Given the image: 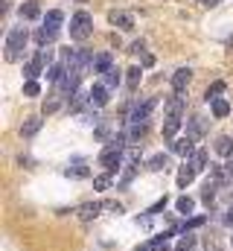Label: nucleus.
<instances>
[{
    "label": "nucleus",
    "mask_w": 233,
    "mask_h": 251,
    "mask_svg": "<svg viewBox=\"0 0 233 251\" xmlns=\"http://www.w3.org/2000/svg\"><path fill=\"white\" fill-rule=\"evenodd\" d=\"M26 41H29L26 26H12L9 35H6V62H18L23 47H26Z\"/></svg>",
    "instance_id": "nucleus-1"
},
{
    "label": "nucleus",
    "mask_w": 233,
    "mask_h": 251,
    "mask_svg": "<svg viewBox=\"0 0 233 251\" xmlns=\"http://www.w3.org/2000/svg\"><path fill=\"white\" fill-rule=\"evenodd\" d=\"M91 32H93V18H91L88 12H76V15L70 18V38L85 41Z\"/></svg>",
    "instance_id": "nucleus-2"
},
{
    "label": "nucleus",
    "mask_w": 233,
    "mask_h": 251,
    "mask_svg": "<svg viewBox=\"0 0 233 251\" xmlns=\"http://www.w3.org/2000/svg\"><path fill=\"white\" fill-rule=\"evenodd\" d=\"M79 79H82V73H76V70H67V73L61 76V82H58V91H61L64 97H73V94H79Z\"/></svg>",
    "instance_id": "nucleus-3"
},
{
    "label": "nucleus",
    "mask_w": 233,
    "mask_h": 251,
    "mask_svg": "<svg viewBox=\"0 0 233 251\" xmlns=\"http://www.w3.org/2000/svg\"><path fill=\"white\" fill-rule=\"evenodd\" d=\"M210 178L216 181V187H228L233 181V173L228 170V164H210Z\"/></svg>",
    "instance_id": "nucleus-4"
},
{
    "label": "nucleus",
    "mask_w": 233,
    "mask_h": 251,
    "mask_svg": "<svg viewBox=\"0 0 233 251\" xmlns=\"http://www.w3.org/2000/svg\"><path fill=\"white\" fill-rule=\"evenodd\" d=\"M102 207H105L102 201H88V204H82L76 213H79V219H82V222H93V219L99 216V210H102Z\"/></svg>",
    "instance_id": "nucleus-5"
},
{
    "label": "nucleus",
    "mask_w": 233,
    "mask_h": 251,
    "mask_svg": "<svg viewBox=\"0 0 233 251\" xmlns=\"http://www.w3.org/2000/svg\"><path fill=\"white\" fill-rule=\"evenodd\" d=\"M169 149L178 152V155H195V140H192L189 134H186V137H178V140L169 143Z\"/></svg>",
    "instance_id": "nucleus-6"
},
{
    "label": "nucleus",
    "mask_w": 233,
    "mask_h": 251,
    "mask_svg": "<svg viewBox=\"0 0 233 251\" xmlns=\"http://www.w3.org/2000/svg\"><path fill=\"white\" fill-rule=\"evenodd\" d=\"M88 94H91V108H102V105H108V88H105V85H93Z\"/></svg>",
    "instance_id": "nucleus-7"
},
{
    "label": "nucleus",
    "mask_w": 233,
    "mask_h": 251,
    "mask_svg": "<svg viewBox=\"0 0 233 251\" xmlns=\"http://www.w3.org/2000/svg\"><path fill=\"white\" fill-rule=\"evenodd\" d=\"M189 79H192V70H189V67H178L175 76H172V88L178 94H184V88L189 85Z\"/></svg>",
    "instance_id": "nucleus-8"
},
{
    "label": "nucleus",
    "mask_w": 233,
    "mask_h": 251,
    "mask_svg": "<svg viewBox=\"0 0 233 251\" xmlns=\"http://www.w3.org/2000/svg\"><path fill=\"white\" fill-rule=\"evenodd\" d=\"M108 21H111V24H114V26H119V29H134V18H131V15H128V12H111V15H108Z\"/></svg>",
    "instance_id": "nucleus-9"
},
{
    "label": "nucleus",
    "mask_w": 233,
    "mask_h": 251,
    "mask_svg": "<svg viewBox=\"0 0 233 251\" xmlns=\"http://www.w3.org/2000/svg\"><path fill=\"white\" fill-rule=\"evenodd\" d=\"M41 73H44V62H41L38 56H35L32 62L23 64V76H26V82H35V79H38Z\"/></svg>",
    "instance_id": "nucleus-10"
},
{
    "label": "nucleus",
    "mask_w": 233,
    "mask_h": 251,
    "mask_svg": "<svg viewBox=\"0 0 233 251\" xmlns=\"http://www.w3.org/2000/svg\"><path fill=\"white\" fill-rule=\"evenodd\" d=\"M195 173H198V170H195V167H192V164L186 161V164H184V167L178 170V187H186V184H192Z\"/></svg>",
    "instance_id": "nucleus-11"
},
{
    "label": "nucleus",
    "mask_w": 233,
    "mask_h": 251,
    "mask_svg": "<svg viewBox=\"0 0 233 251\" xmlns=\"http://www.w3.org/2000/svg\"><path fill=\"white\" fill-rule=\"evenodd\" d=\"M166 114H169V117H181V114H184V94L175 91V97L166 102Z\"/></svg>",
    "instance_id": "nucleus-12"
},
{
    "label": "nucleus",
    "mask_w": 233,
    "mask_h": 251,
    "mask_svg": "<svg viewBox=\"0 0 233 251\" xmlns=\"http://www.w3.org/2000/svg\"><path fill=\"white\" fill-rule=\"evenodd\" d=\"M204 128H207V123H204L201 117H192V120H186V134H189L192 140H198V137L204 134Z\"/></svg>",
    "instance_id": "nucleus-13"
},
{
    "label": "nucleus",
    "mask_w": 233,
    "mask_h": 251,
    "mask_svg": "<svg viewBox=\"0 0 233 251\" xmlns=\"http://www.w3.org/2000/svg\"><path fill=\"white\" fill-rule=\"evenodd\" d=\"M216 152H219V155H225V158H231V155H233V137H228V134L216 137Z\"/></svg>",
    "instance_id": "nucleus-14"
},
{
    "label": "nucleus",
    "mask_w": 233,
    "mask_h": 251,
    "mask_svg": "<svg viewBox=\"0 0 233 251\" xmlns=\"http://www.w3.org/2000/svg\"><path fill=\"white\" fill-rule=\"evenodd\" d=\"M111 64H114L111 53H99V56H96V62H93V70H96V73H108V70H114Z\"/></svg>",
    "instance_id": "nucleus-15"
},
{
    "label": "nucleus",
    "mask_w": 233,
    "mask_h": 251,
    "mask_svg": "<svg viewBox=\"0 0 233 251\" xmlns=\"http://www.w3.org/2000/svg\"><path fill=\"white\" fill-rule=\"evenodd\" d=\"M38 15H41V6H38V3H32V0L21 6V18H26V21H35Z\"/></svg>",
    "instance_id": "nucleus-16"
},
{
    "label": "nucleus",
    "mask_w": 233,
    "mask_h": 251,
    "mask_svg": "<svg viewBox=\"0 0 233 251\" xmlns=\"http://www.w3.org/2000/svg\"><path fill=\"white\" fill-rule=\"evenodd\" d=\"M178 128H181V117H166V123H163V137L172 140L175 134H178Z\"/></svg>",
    "instance_id": "nucleus-17"
},
{
    "label": "nucleus",
    "mask_w": 233,
    "mask_h": 251,
    "mask_svg": "<svg viewBox=\"0 0 233 251\" xmlns=\"http://www.w3.org/2000/svg\"><path fill=\"white\" fill-rule=\"evenodd\" d=\"M64 24V15L58 12V9H53V12H47V18H44V26H50V29H56L58 32V26Z\"/></svg>",
    "instance_id": "nucleus-18"
},
{
    "label": "nucleus",
    "mask_w": 233,
    "mask_h": 251,
    "mask_svg": "<svg viewBox=\"0 0 233 251\" xmlns=\"http://www.w3.org/2000/svg\"><path fill=\"white\" fill-rule=\"evenodd\" d=\"M53 38H56V29H50V26H41V29L35 32V41H38L41 47H47V44H50Z\"/></svg>",
    "instance_id": "nucleus-19"
},
{
    "label": "nucleus",
    "mask_w": 233,
    "mask_h": 251,
    "mask_svg": "<svg viewBox=\"0 0 233 251\" xmlns=\"http://www.w3.org/2000/svg\"><path fill=\"white\" fill-rule=\"evenodd\" d=\"M210 108H213V117H228L231 114V102L228 100H213Z\"/></svg>",
    "instance_id": "nucleus-20"
},
{
    "label": "nucleus",
    "mask_w": 233,
    "mask_h": 251,
    "mask_svg": "<svg viewBox=\"0 0 233 251\" xmlns=\"http://www.w3.org/2000/svg\"><path fill=\"white\" fill-rule=\"evenodd\" d=\"M38 128H41V120H38V117H29L26 123L21 126V134H23V137H32V134H38Z\"/></svg>",
    "instance_id": "nucleus-21"
},
{
    "label": "nucleus",
    "mask_w": 233,
    "mask_h": 251,
    "mask_svg": "<svg viewBox=\"0 0 233 251\" xmlns=\"http://www.w3.org/2000/svg\"><path fill=\"white\" fill-rule=\"evenodd\" d=\"M166 167H169V158H166V155H155V158L149 161V170H152V173H163Z\"/></svg>",
    "instance_id": "nucleus-22"
},
{
    "label": "nucleus",
    "mask_w": 233,
    "mask_h": 251,
    "mask_svg": "<svg viewBox=\"0 0 233 251\" xmlns=\"http://www.w3.org/2000/svg\"><path fill=\"white\" fill-rule=\"evenodd\" d=\"M213 199H216V181L210 178V181L204 184V193H201V201H204V204L210 207V204H213Z\"/></svg>",
    "instance_id": "nucleus-23"
},
{
    "label": "nucleus",
    "mask_w": 233,
    "mask_h": 251,
    "mask_svg": "<svg viewBox=\"0 0 233 251\" xmlns=\"http://www.w3.org/2000/svg\"><path fill=\"white\" fill-rule=\"evenodd\" d=\"M175 207H178V213H184V216H186V213H192V207H195V201H192L189 196H181V199L175 201Z\"/></svg>",
    "instance_id": "nucleus-24"
},
{
    "label": "nucleus",
    "mask_w": 233,
    "mask_h": 251,
    "mask_svg": "<svg viewBox=\"0 0 233 251\" xmlns=\"http://www.w3.org/2000/svg\"><path fill=\"white\" fill-rule=\"evenodd\" d=\"M189 164H192L195 170H204V167H207V152H204V149H195V155L189 158Z\"/></svg>",
    "instance_id": "nucleus-25"
},
{
    "label": "nucleus",
    "mask_w": 233,
    "mask_h": 251,
    "mask_svg": "<svg viewBox=\"0 0 233 251\" xmlns=\"http://www.w3.org/2000/svg\"><path fill=\"white\" fill-rule=\"evenodd\" d=\"M119 79H122V76H119V70L114 67V70H108V73H105V82H102V85L111 91V88H116V85H119Z\"/></svg>",
    "instance_id": "nucleus-26"
},
{
    "label": "nucleus",
    "mask_w": 233,
    "mask_h": 251,
    "mask_svg": "<svg viewBox=\"0 0 233 251\" xmlns=\"http://www.w3.org/2000/svg\"><path fill=\"white\" fill-rule=\"evenodd\" d=\"M125 73H128V88L134 91V88L140 85V73H143V70H140V67H128Z\"/></svg>",
    "instance_id": "nucleus-27"
},
{
    "label": "nucleus",
    "mask_w": 233,
    "mask_h": 251,
    "mask_svg": "<svg viewBox=\"0 0 233 251\" xmlns=\"http://www.w3.org/2000/svg\"><path fill=\"white\" fill-rule=\"evenodd\" d=\"M225 88H228V85H225V82H213V85H210V88H207V102H213V100H219V97H216V94H222V91H225Z\"/></svg>",
    "instance_id": "nucleus-28"
},
{
    "label": "nucleus",
    "mask_w": 233,
    "mask_h": 251,
    "mask_svg": "<svg viewBox=\"0 0 233 251\" xmlns=\"http://www.w3.org/2000/svg\"><path fill=\"white\" fill-rule=\"evenodd\" d=\"M195 249V237H189V234H186V237H181V240H178V246H175V251H192Z\"/></svg>",
    "instance_id": "nucleus-29"
},
{
    "label": "nucleus",
    "mask_w": 233,
    "mask_h": 251,
    "mask_svg": "<svg viewBox=\"0 0 233 251\" xmlns=\"http://www.w3.org/2000/svg\"><path fill=\"white\" fill-rule=\"evenodd\" d=\"M64 176H73V178H85V176H88V170H85V164H76V167H67V170H64Z\"/></svg>",
    "instance_id": "nucleus-30"
},
{
    "label": "nucleus",
    "mask_w": 233,
    "mask_h": 251,
    "mask_svg": "<svg viewBox=\"0 0 233 251\" xmlns=\"http://www.w3.org/2000/svg\"><path fill=\"white\" fill-rule=\"evenodd\" d=\"M93 187H96V190H108V187H111V173L96 176V178H93Z\"/></svg>",
    "instance_id": "nucleus-31"
},
{
    "label": "nucleus",
    "mask_w": 233,
    "mask_h": 251,
    "mask_svg": "<svg viewBox=\"0 0 233 251\" xmlns=\"http://www.w3.org/2000/svg\"><path fill=\"white\" fill-rule=\"evenodd\" d=\"M38 94H41L38 82H26V85H23V97H38Z\"/></svg>",
    "instance_id": "nucleus-32"
},
{
    "label": "nucleus",
    "mask_w": 233,
    "mask_h": 251,
    "mask_svg": "<svg viewBox=\"0 0 233 251\" xmlns=\"http://www.w3.org/2000/svg\"><path fill=\"white\" fill-rule=\"evenodd\" d=\"M125 161H128V164H137V161H140V149H137V146H128V149H125Z\"/></svg>",
    "instance_id": "nucleus-33"
},
{
    "label": "nucleus",
    "mask_w": 233,
    "mask_h": 251,
    "mask_svg": "<svg viewBox=\"0 0 233 251\" xmlns=\"http://www.w3.org/2000/svg\"><path fill=\"white\" fill-rule=\"evenodd\" d=\"M204 222H207V219H204V216H195V219H189V222H186V225H181V231H192V228H201V225H204Z\"/></svg>",
    "instance_id": "nucleus-34"
},
{
    "label": "nucleus",
    "mask_w": 233,
    "mask_h": 251,
    "mask_svg": "<svg viewBox=\"0 0 233 251\" xmlns=\"http://www.w3.org/2000/svg\"><path fill=\"white\" fill-rule=\"evenodd\" d=\"M152 251H169V243H166V234H163V237H158V240H152Z\"/></svg>",
    "instance_id": "nucleus-35"
},
{
    "label": "nucleus",
    "mask_w": 233,
    "mask_h": 251,
    "mask_svg": "<svg viewBox=\"0 0 233 251\" xmlns=\"http://www.w3.org/2000/svg\"><path fill=\"white\" fill-rule=\"evenodd\" d=\"M105 204V210H114V213H122V204L119 201H102Z\"/></svg>",
    "instance_id": "nucleus-36"
},
{
    "label": "nucleus",
    "mask_w": 233,
    "mask_h": 251,
    "mask_svg": "<svg viewBox=\"0 0 233 251\" xmlns=\"http://www.w3.org/2000/svg\"><path fill=\"white\" fill-rule=\"evenodd\" d=\"M58 111V102H44V114H56Z\"/></svg>",
    "instance_id": "nucleus-37"
},
{
    "label": "nucleus",
    "mask_w": 233,
    "mask_h": 251,
    "mask_svg": "<svg viewBox=\"0 0 233 251\" xmlns=\"http://www.w3.org/2000/svg\"><path fill=\"white\" fill-rule=\"evenodd\" d=\"M155 64V56L152 53H143V67H152Z\"/></svg>",
    "instance_id": "nucleus-38"
},
{
    "label": "nucleus",
    "mask_w": 233,
    "mask_h": 251,
    "mask_svg": "<svg viewBox=\"0 0 233 251\" xmlns=\"http://www.w3.org/2000/svg\"><path fill=\"white\" fill-rule=\"evenodd\" d=\"M143 50H146V44H143V41H134V44H131V53H143Z\"/></svg>",
    "instance_id": "nucleus-39"
},
{
    "label": "nucleus",
    "mask_w": 233,
    "mask_h": 251,
    "mask_svg": "<svg viewBox=\"0 0 233 251\" xmlns=\"http://www.w3.org/2000/svg\"><path fill=\"white\" fill-rule=\"evenodd\" d=\"M225 222H228V225H233V204L228 207V213H225Z\"/></svg>",
    "instance_id": "nucleus-40"
},
{
    "label": "nucleus",
    "mask_w": 233,
    "mask_h": 251,
    "mask_svg": "<svg viewBox=\"0 0 233 251\" xmlns=\"http://www.w3.org/2000/svg\"><path fill=\"white\" fill-rule=\"evenodd\" d=\"M137 251H152V243H149V246H140Z\"/></svg>",
    "instance_id": "nucleus-41"
},
{
    "label": "nucleus",
    "mask_w": 233,
    "mask_h": 251,
    "mask_svg": "<svg viewBox=\"0 0 233 251\" xmlns=\"http://www.w3.org/2000/svg\"><path fill=\"white\" fill-rule=\"evenodd\" d=\"M207 6H219V0H207Z\"/></svg>",
    "instance_id": "nucleus-42"
},
{
    "label": "nucleus",
    "mask_w": 233,
    "mask_h": 251,
    "mask_svg": "<svg viewBox=\"0 0 233 251\" xmlns=\"http://www.w3.org/2000/svg\"><path fill=\"white\" fill-rule=\"evenodd\" d=\"M198 3H204V6H207V0H198Z\"/></svg>",
    "instance_id": "nucleus-43"
},
{
    "label": "nucleus",
    "mask_w": 233,
    "mask_h": 251,
    "mask_svg": "<svg viewBox=\"0 0 233 251\" xmlns=\"http://www.w3.org/2000/svg\"><path fill=\"white\" fill-rule=\"evenodd\" d=\"M216 251H219V249H216Z\"/></svg>",
    "instance_id": "nucleus-44"
}]
</instances>
